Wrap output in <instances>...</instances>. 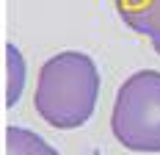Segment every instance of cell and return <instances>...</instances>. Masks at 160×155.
<instances>
[{
    "instance_id": "7a4b0ae2",
    "label": "cell",
    "mask_w": 160,
    "mask_h": 155,
    "mask_svg": "<svg viewBox=\"0 0 160 155\" xmlns=\"http://www.w3.org/2000/svg\"><path fill=\"white\" fill-rule=\"evenodd\" d=\"M113 136L132 152H160V72L141 69L116 94L111 114Z\"/></svg>"
},
{
    "instance_id": "5b68a950",
    "label": "cell",
    "mask_w": 160,
    "mask_h": 155,
    "mask_svg": "<svg viewBox=\"0 0 160 155\" xmlns=\"http://www.w3.org/2000/svg\"><path fill=\"white\" fill-rule=\"evenodd\" d=\"M6 72H8V80H6V105L11 108L17 103V97L22 92V78H25V64H22V56L14 45H6Z\"/></svg>"
},
{
    "instance_id": "6da1fadb",
    "label": "cell",
    "mask_w": 160,
    "mask_h": 155,
    "mask_svg": "<svg viewBox=\"0 0 160 155\" xmlns=\"http://www.w3.org/2000/svg\"><path fill=\"white\" fill-rule=\"evenodd\" d=\"M99 94L97 64L78 50L52 56L36 83V111L47 125L58 130H72L88 122Z\"/></svg>"
},
{
    "instance_id": "277c9868",
    "label": "cell",
    "mask_w": 160,
    "mask_h": 155,
    "mask_svg": "<svg viewBox=\"0 0 160 155\" xmlns=\"http://www.w3.org/2000/svg\"><path fill=\"white\" fill-rule=\"evenodd\" d=\"M6 155H58V152L39 133L11 125V127H6Z\"/></svg>"
},
{
    "instance_id": "3957f363",
    "label": "cell",
    "mask_w": 160,
    "mask_h": 155,
    "mask_svg": "<svg viewBox=\"0 0 160 155\" xmlns=\"http://www.w3.org/2000/svg\"><path fill=\"white\" fill-rule=\"evenodd\" d=\"M116 8L122 19L135 33L146 36L160 56V0H116Z\"/></svg>"
}]
</instances>
